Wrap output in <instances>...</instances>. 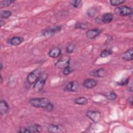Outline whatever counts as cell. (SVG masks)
I'll list each match as a JSON object with an SVG mask.
<instances>
[{
    "instance_id": "6da1fadb",
    "label": "cell",
    "mask_w": 133,
    "mask_h": 133,
    "mask_svg": "<svg viewBox=\"0 0 133 133\" xmlns=\"http://www.w3.org/2000/svg\"><path fill=\"white\" fill-rule=\"evenodd\" d=\"M31 105L35 108H41L46 109L51 103L50 100L46 97L34 98H32L29 101Z\"/></svg>"
},
{
    "instance_id": "7a4b0ae2",
    "label": "cell",
    "mask_w": 133,
    "mask_h": 133,
    "mask_svg": "<svg viewBox=\"0 0 133 133\" xmlns=\"http://www.w3.org/2000/svg\"><path fill=\"white\" fill-rule=\"evenodd\" d=\"M47 78V75L46 74L42 73L39 78L34 84L33 89L35 92H39L42 90L45 85Z\"/></svg>"
},
{
    "instance_id": "3957f363",
    "label": "cell",
    "mask_w": 133,
    "mask_h": 133,
    "mask_svg": "<svg viewBox=\"0 0 133 133\" xmlns=\"http://www.w3.org/2000/svg\"><path fill=\"white\" fill-rule=\"evenodd\" d=\"M42 72L39 69H36L32 71L27 76V82L31 85L34 84L36 82V81L39 78Z\"/></svg>"
},
{
    "instance_id": "277c9868",
    "label": "cell",
    "mask_w": 133,
    "mask_h": 133,
    "mask_svg": "<svg viewBox=\"0 0 133 133\" xmlns=\"http://www.w3.org/2000/svg\"><path fill=\"white\" fill-rule=\"evenodd\" d=\"M116 14L121 16H130L132 13V8L129 6L123 5L119 7H117L115 10Z\"/></svg>"
},
{
    "instance_id": "5b68a950",
    "label": "cell",
    "mask_w": 133,
    "mask_h": 133,
    "mask_svg": "<svg viewBox=\"0 0 133 133\" xmlns=\"http://www.w3.org/2000/svg\"><path fill=\"white\" fill-rule=\"evenodd\" d=\"M70 58L67 56L60 58L55 63V66L59 69H64L70 66Z\"/></svg>"
},
{
    "instance_id": "8992f818",
    "label": "cell",
    "mask_w": 133,
    "mask_h": 133,
    "mask_svg": "<svg viewBox=\"0 0 133 133\" xmlns=\"http://www.w3.org/2000/svg\"><path fill=\"white\" fill-rule=\"evenodd\" d=\"M61 29L62 28L61 26H56L47 28L43 32V35L45 38H50L59 32L61 30Z\"/></svg>"
},
{
    "instance_id": "52a82bcc",
    "label": "cell",
    "mask_w": 133,
    "mask_h": 133,
    "mask_svg": "<svg viewBox=\"0 0 133 133\" xmlns=\"http://www.w3.org/2000/svg\"><path fill=\"white\" fill-rule=\"evenodd\" d=\"M86 116L95 123H98L101 117V113L97 111L88 110L86 112Z\"/></svg>"
},
{
    "instance_id": "ba28073f",
    "label": "cell",
    "mask_w": 133,
    "mask_h": 133,
    "mask_svg": "<svg viewBox=\"0 0 133 133\" xmlns=\"http://www.w3.org/2000/svg\"><path fill=\"white\" fill-rule=\"evenodd\" d=\"M102 32V30L99 29H89L86 32V37L90 39H92L95 38L96 37L99 36L101 33Z\"/></svg>"
},
{
    "instance_id": "9c48e42d",
    "label": "cell",
    "mask_w": 133,
    "mask_h": 133,
    "mask_svg": "<svg viewBox=\"0 0 133 133\" xmlns=\"http://www.w3.org/2000/svg\"><path fill=\"white\" fill-rule=\"evenodd\" d=\"M65 90L71 92L78 91L79 90V85L78 82L76 81L70 82L65 86Z\"/></svg>"
},
{
    "instance_id": "30bf717a",
    "label": "cell",
    "mask_w": 133,
    "mask_h": 133,
    "mask_svg": "<svg viewBox=\"0 0 133 133\" xmlns=\"http://www.w3.org/2000/svg\"><path fill=\"white\" fill-rule=\"evenodd\" d=\"M98 84V82L92 78H87L85 79L83 83V85L84 87L88 89L92 88L96 86Z\"/></svg>"
},
{
    "instance_id": "8fae6325",
    "label": "cell",
    "mask_w": 133,
    "mask_h": 133,
    "mask_svg": "<svg viewBox=\"0 0 133 133\" xmlns=\"http://www.w3.org/2000/svg\"><path fill=\"white\" fill-rule=\"evenodd\" d=\"M63 130V127L60 125L57 124H49L47 127V130L48 132L52 133L60 132Z\"/></svg>"
},
{
    "instance_id": "7c38bea8",
    "label": "cell",
    "mask_w": 133,
    "mask_h": 133,
    "mask_svg": "<svg viewBox=\"0 0 133 133\" xmlns=\"http://www.w3.org/2000/svg\"><path fill=\"white\" fill-rule=\"evenodd\" d=\"M9 105L5 100H1L0 101V113L1 115H4L9 111Z\"/></svg>"
},
{
    "instance_id": "4fadbf2b",
    "label": "cell",
    "mask_w": 133,
    "mask_h": 133,
    "mask_svg": "<svg viewBox=\"0 0 133 133\" xmlns=\"http://www.w3.org/2000/svg\"><path fill=\"white\" fill-rule=\"evenodd\" d=\"M61 54V50L59 47H55L51 48L48 52V55L50 57L56 58H58Z\"/></svg>"
},
{
    "instance_id": "5bb4252c",
    "label": "cell",
    "mask_w": 133,
    "mask_h": 133,
    "mask_svg": "<svg viewBox=\"0 0 133 133\" xmlns=\"http://www.w3.org/2000/svg\"><path fill=\"white\" fill-rule=\"evenodd\" d=\"M90 74L91 75L94 76L95 77H104L107 74V72L104 69L100 68L97 70H95L91 72Z\"/></svg>"
},
{
    "instance_id": "9a60e30c",
    "label": "cell",
    "mask_w": 133,
    "mask_h": 133,
    "mask_svg": "<svg viewBox=\"0 0 133 133\" xmlns=\"http://www.w3.org/2000/svg\"><path fill=\"white\" fill-rule=\"evenodd\" d=\"M30 133L31 132H40L42 131V127L37 124H31L29 126H27Z\"/></svg>"
},
{
    "instance_id": "2e32d148",
    "label": "cell",
    "mask_w": 133,
    "mask_h": 133,
    "mask_svg": "<svg viewBox=\"0 0 133 133\" xmlns=\"http://www.w3.org/2000/svg\"><path fill=\"white\" fill-rule=\"evenodd\" d=\"M132 55H133V50L132 48L128 49L125 52H124L121 58L122 59L125 61H131L132 60Z\"/></svg>"
},
{
    "instance_id": "e0dca14e",
    "label": "cell",
    "mask_w": 133,
    "mask_h": 133,
    "mask_svg": "<svg viewBox=\"0 0 133 133\" xmlns=\"http://www.w3.org/2000/svg\"><path fill=\"white\" fill-rule=\"evenodd\" d=\"M24 41L22 37L21 36H14L9 39V43L12 46H18L21 44Z\"/></svg>"
},
{
    "instance_id": "ac0fdd59",
    "label": "cell",
    "mask_w": 133,
    "mask_h": 133,
    "mask_svg": "<svg viewBox=\"0 0 133 133\" xmlns=\"http://www.w3.org/2000/svg\"><path fill=\"white\" fill-rule=\"evenodd\" d=\"M114 17L113 15L110 12H107L104 14L102 18H101V22H102L104 23L108 24L110 22H111L113 20Z\"/></svg>"
},
{
    "instance_id": "d6986e66",
    "label": "cell",
    "mask_w": 133,
    "mask_h": 133,
    "mask_svg": "<svg viewBox=\"0 0 133 133\" xmlns=\"http://www.w3.org/2000/svg\"><path fill=\"white\" fill-rule=\"evenodd\" d=\"M88 99L84 97H80L75 98L74 102L78 105H86L88 103Z\"/></svg>"
},
{
    "instance_id": "ffe728a7",
    "label": "cell",
    "mask_w": 133,
    "mask_h": 133,
    "mask_svg": "<svg viewBox=\"0 0 133 133\" xmlns=\"http://www.w3.org/2000/svg\"><path fill=\"white\" fill-rule=\"evenodd\" d=\"M12 15V12L8 10H4L1 11V19H7L9 18Z\"/></svg>"
},
{
    "instance_id": "44dd1931",
    "label": "cell",
    "mask_w": 133,
    "mask_h": 133,
    "mask_svg": "<svg viewBox=\"0 0 133 133\" xmlns=\"http://www.w3.org/2000/svg\"><path fill=\"white\" fill-rule=\"evenodd\" d=\"M112 53H113V51L111 49H105L101 52L100 54V56L102 58H104L111 55Z\"/></svg>"
},
{
    "instance_id": "7402d4cb",
    "label": "cell",
    "mask_w": 133,
    "mask_h": 133,
    "mask_svg": "<svg viewBox=\"0 0 133 133\" xmlns=\"http://www.w3.org/2000/svg\"><path fill=\"white\" fill-rule=\"evenodd\" d=\"M15 1L12 0H4V1H1L0 2V7L1 8H4L6 7L9 6L11 3H14Z\"/></svg>"
},
{
    "instance_id": "603a6c76",
    "label": "cell",
    "mask_w": 133,
    "mask_h": 133,
    "mask_svg": "<svg viewBox=\"0 0 133 133\" xmlns=\"http://www.w3.org/2000/svg\"><path fill=\"white\" fill-rule=\"evenodd\" d=\"M75 28L76 29H86L89 27V25L87 23H83V22H77L74 25Z\"/></svg>"
},
{
    "instance_id": "cb8c5ba5",
    "label": "cell",
    "mask_w": 133,
    "mask_h": 133,
    "mask_svg": "<svg viewBox=\"0 0 133 133\" xmlns=\"http://www.w3.org/2000/svg\"><path fill=\"white\" fill-rule=\"evenodd\" d=\"M70 4L72 6H73L74 8H79V7H81L82 4V1L81 0H74V1H71L70 2Z\"/></svg>"
},
{
    "instance_id": "d4e9b609",
    "label": "cell",
    "mask_w": 133,
    "mask_h": 133,
    "mask_svg": "<svg viewBox=\"0 0 133 133\" xmlns=\"http://www.w3.org/2000/svg\"><path fill=\"white\" fill-rule=\"evenodd\" d=\"M126 1L125 0H111L110 1V3L111 5L114 6H119L123 3H124Z\"/></svg>"
},
{
    "instance_id": "484cf974",
    "label": "cell",
    "mask_w": 133,
    "mask_h": 133,
    "mask_svg": "<svg viewBox=\"0 0 133 133\" xmlns=\"http://www.w3.org/2000/svg\"><path fill=\"white\" fill-rule=\"evenodd\" d=\"M74 49H75V45L73 44H70L66 46L65 50L67 53L71 54L73 52V51L74 50Z\"/></svg>"
},
{
    "instance_id": "4316f807",
    "label": "cell",
    "mask_w": 133,
    "mask_h": 133,
    "mask_svg": "<svg viewBox=\"0 0 133 133\" xmlns=\"http://www.w3.org/2000/svg\"><path fill=\"white\" fill-rule=\"evenodd\" d=\"M87 14L88 16L90 17H93L96 14V9H94V8H90L88 9L87 11Z\"/></svg>"
},
{
    "instance_id": "83f0119b",
    "label": "cell",
    "mask_w": 133,
    "mask_h": 133,
    "mask_svg": "<svg viewBox=\"0 0 133 133\" xmlns=\"http://www.w3.org/2000/svg\"><path fill=\"white\" fill-rule=\"evenodd\" d=\"M107 98L110 100H114L116 99L117 95L114 91H111L107 96Z\"/></svg>"
},
{
    "instance_id": "f1b7e54d",
    "label": "cell",
    "mask_w": 133,
    "mask_h": 133,
    "mask_svg": "<svg viewBox=\"0 0 133 133\" xmlns=\"http://www.w3.org/2000/svg\"><path fill=\"white\" fill-rule=\"evenodd\" d=\"M129 81H130V78L129 77L125 78V79H122L121 81L117 82V84L118 85H121V86L126 85L129 83Z\"/></svg>"
},
{
    "instance_id": "f546056e",
    "label": "cell",
    "mask_w": 133,
    "mask_h": 133,
    "mask_svg": "<svg viewBox=\"0 0 133 133\" xmlns=\"http://www.w3.org/2000/svg\"><path fill=\"white\" fill-rule=\"evenodd\" d=\"M73 71V69L69 66H68V67H67V68H66L63 69V73L65 75H68L71 73H72Z\"/></svg>"
},
{
    "instance_id": "4dcf8cb0",
    "label": "cell",
    "mask_w": 133,
    "mask_h": 133,
    "mask_svg": "<svg viewBox=\"0 0 133 133\" xmlns=\"http://www.w3.org/2000/svg\"><path fill=\"white\" fill-rule=\"evenodd\" d=\"M18 132L19 133H30L29 130L27 127H21L19 129V130L18 131Z\"/></svg>"
},
{
    "instance_id": "1f68e13d",
    "label": "cell",
    "mask_w": 133,
    "mask_h": 133,
    "mask_svg": "<svg viewBox=\"0 0 133 133\" xmlns=\"http://www.w3.org/2000/svg\"><path fill=\"white\" fill-rule=\"evenodd\" d=\"M47 111H49V112H51L54 109V105L52 104V103H50L49 105L45 109Z\"/></svg>"
},
{
    "instance_id": "d6a6232c",
    "label": "cell",
    "mask_w": 133,
    "mask_h": 133,
    "mask_svg": "<svg viewBox=\"0 0 133 133\" xmlns=\"http://www.w3.org/2000/svg\"><path fill=\"white\" fill-rule=\"evenodd\" d=\"M128 101H129V103H130L131 105H132V97H129V98H128Z\"/></svg>"
},
{
    "instance_id": "836d02e7",
    "label": "cell",
    "mask_w": 133,
    "mask_h": 133,
    "mask_svg": "<svg viewBox=\"0 0 133 133\" xmlns=\"http://www.w3.org/2000/svg\"><path fill=\"white\" fill-rule=\"evenodd\" d=\"M3 64H2V63H1V66H0V67H1V70H2V69H3Z\"/></svg>"
},
{
    "instance_id": "e575fe53",
    "label": "cell",
    "mask_w": 133,
    "mask_h": 133,
    "mask_svg": "<svg viewBox=\"0 0 133 133\" xmlns=\"http://www.w3.org/2000/svg\"><path fill=\"white\" fill-rule=\"evenodd\" d=\"M3 82V78H2V76L1 75V83H2Z\"/></svg>"
}]
</instances>
